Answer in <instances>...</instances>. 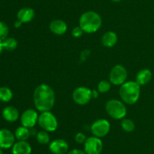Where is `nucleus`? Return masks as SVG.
<instances>
[{"label": "nucleus", "instance_id": "30", "mask_svg": "<svg viewBox=\"0 0 154 154\" xmlns=\"http://www.w3.org/2000/svg\"><path fill=\"white\" fill-rule=\"evenodd\" d=\"M99 92L97 90H92V98H97L99 97Z\"/></svg>", "mask_w": 154, "mask_h": 154}, {"label": "nucleus", "instance_id": "27", "mask_svg": "<svg viewBox=\"0 0 154 154\" xmlns=\"http://www.w3.org/2000/svg\"><path fill=\"white\" fill-rule=\"evenodd\" d=\"M84 33V32L83 31V30L81 28V27H80V26L74 27L73 30H72V36H73L75 38L81 37V36H82L83 33Z\"/></svg>", "mask_w": 154, "mask_h": 154}, {"label": "nucleus", "instance_id": "3", "mask_svg": "<svg viewBox=\"0 0 154 154\" xmlns=\"http://www.w3.org/2000/svg\"><path fill=\"white\" fill-rule=\"evenodd\" d=\"M120 97L125 104H135L138 101L141 95V86L135 81H128L120 85L119 91Z\"/></svg>", "mask_w": 154, "mask_h": 154}, {"label": "nucleus", "instance_id": "5", "mask_svg": "<svg viewBox=\"0 0 154 154\" xmlns=\"http://www.w3.org/2000/svg\"><path fill=\"white\" fill-rule=\"evenodd\" d=\"M38 123L41 128L48 132L55 131L58 128V121L51 111L42 112L38 116Z\"/></svg>", "mask_w": 154, "mask_h": 154}, {"label": "nucleus", "instance_id": "1", "mask_svg": "<svg viewBox=\"0 0 154 154\" xmlns=\"http://www.w3.org/2000/svg\"><path fill=\"white\" fill-rule=\"evenodd\" d=\"M33 101L35 108L40 112L51 111L55 104V93L47 84H40L35 89Z\"/></svg>", "mask_w": 154, "mask_h": 154}, {"label": "nucleus", "instance_id": "6", "mask_svg": "<svg viewBox=\"0 0 154 154\" xmlns=\"http://www.w3.org/2000/svg\"><path fill=\"white\" fill-rule=\"evenodd\" d=\"M128 73L126 68L120 64H117L111 69L109 75L110 82L115 85H122L126 82Z\"/></svg>", "mask_w": 154, "mask_h": 154}, {"label": "nucleus", "instance_id": "12", "mask_svg": "<svg viewBox=\"0 0 154 154\" xmlns=\"http://www.w3.org/2000/svg\"><path fill=\"white\" fill-rule=\"evenodd\" d=\"M49 149L53 154H66L69 150V144L63 139H57L50 143Z\"/></svg>", "mask_w": 154, "mask_h": 154}, {"label": "nucleus", "instance_id": "23", "mask_svg": "<svg viewBox=\"0 0 154 154\" xmlns=\"http://www.w3.org/2000/svg\"><path fill=\"white\" fill-rule=\"evenodd\" d=\"M36 139L38 142L41 144H48L50 142V136L48 131L42 130V131H38L36 134Z\"/></svg>", "mask_w": 154, "mask_h": 154}, {"label": "nucleus", "instance_id": "2", "mask_svg": "<svg viewBox=\"0 0 154 154\" xmlns=\"http://www.w3.org/2000/svg\"><path fill=\"white\" fill-rule=\"evenodd\" d=\"M102 18L94 11H87L80 17L79 26L84 33H96L102 27Z\"/></svg>", "mask_w": 154, "mask_h": 154}, {"label": "nucleus", "instance_id": "28", "mask_svg": "<svg viewBox=\"0 0 154 154\" xmlns=\"http://www.w3.org/2000/svg\"><path fill=\"white\" fill-rule=\"evenodd\" d=\"M67 154H87L85 152V151L81 150L79 149H74L72 150L69 151Z\"/></svg>", "mask_w": 154, "mask_h": 154}, {"label": "nucleus", "instance_id": "25", "mask_svg": "<svg viewBox=\"0 0 154 154\" xmlns=\"http://www.w3.org/2000/svg\"><path fill=\"white\" fill-rule=\"evenodd\" d=\"M9 33L8 26L3 21H0V39L3 40L7 38Z\"/></svg>", "mask_w": 154, "mask_h": 154}, {"label": "nucleus", "instance_id": "21", "mask_svg": "<svg viewBox=\"0 0 154 154\" xmlns=\"http://www.w3.org/2000/svg\"><path fill=\"white\" fill-rule=\"evenodd\" d=\"M13 98V92L8 87H0V101L9 102Z\"/></svg>", "mask_w": 154, "mask_h": 154}, {"label": "nucleus", "instance_id": "17", "mask_svg": "<svg viewBox=\"0 0 154 154\" xmlns=\"http://www.w3.org/2000/svg\"><path fill=\"white\" fill-rule=\"evenodd\" d=\"M118 41L117 33L113 31H108L102 37V42L104 46L107 48H112L117 44Z\"/></svg>", "mask_w": 154, "mask_h": 154}, {"label": "nucleus", "instance_id": "14", "mask_svg": "<svg viewBox=\"0 0 154 154\" xmlns=\"http://www.w3.org/2000/svg\"><path fill=\"white\" fill-rule=\"evenodd\" d=\"M67 24L63 20L56 19L54 20L50 24V30L53 33L58 36L63 35L67 31Z\"/></svg>", "mask_w": 154, "mask_h": 154}, {"label": "nucleus", "instance_id": "22", "mask_svg": "<svg viewBox=\"0 0 154 154\" xmlns=\"http://www.w3.org/2000/svg\"><path fill=\"white\" fill-rule=\"evenodd\" d=\"M121 127L126 132H132L135 130V125L132 119H123L121 122Z\"/></svg>", "mask_w": 154, "mask_h": 154}, {"label": "nucleus", "instance_id": "31", "mask_svg": "<svg viewBox=\"0 0 154 154\" xmlns=\"http://www.w3.org/2000/svg\"><path fill=\"white\" fill-rule=\"evenodd\" d=\"M22 24H23V23L21 22V21H20L19 20H18V21H17L16 22L14 23V27H16V28H19V27H21Z\"/></svg>", "mask_w": 154, "mask_h": 154}, {"label": "nucleus", "instance_id": "33", "mask_svg": "<svg viewBox=\"0 0 154 154\" xmlns=\"http://www.w3.org/2000/svg\"><path fill=\"white\" fill-rule=\"evenodd\" d=\"M113 2H118L121 1V0H112Z\"/></svg>", "mask_w": 154, "mask_h": 154}, {"label": "nucleus", "instance_id": "10", "mask_svg": "<svg viewBox=\"0 0 154 154\" xmlns=\"http://www.w3.org/2000/svg\"><path fill=\"white\" fill-rule=\"evenodd\" d=\"M38 115L37 112L32 109L26 110L20 116V122L23 126L28 128H32L38 122Z\"/></svg>", "mask_w": 154, "mask_h": 154}, {"label": "nucleus", "instance_id": "8", "mask_svg": "<svg viewBox=\"0 0 154 154\" xmlns=\"http://www.w3.org/2000/svg\"><path fill=\"white\" fill-rule=\"evenodd\" d=\"M92 134L97 137H103L109 133L111 125L108 120L105 119H99L95 121L90 128Z\"/></svg>", "mask_w": 154, "mask_h": 154}, {"label": "nucleus", "instance_id": "16", "mask_svg": "<svg viewBox=\"0 0 154 154\" xmlns=\"http://www.w3.org/2000/svg\"><path fill=\"white\" fill-rule=\"evenodd\" d=\"M17 19L23 24L29 23L32 21L35 18V11L31 8H23L17 12Z\"/></svg>", "mask_w": 154, "mask_h": 154}, {"label": "nucleus", "instance_id": "32", "mask_svg": "<svg viewBox=\"0 0 154 154\" xmlns=\"http://www.w3.org/2000/svg\"><path fill=\"white\" fill-rule=\"evenodd\" d=\"M3 50V46H2V41L0 39V54H1L2 51Z\"/></svg>", "mask_w": 154, "mask_h": 154}, {"label": "nucleus", "instance_id": "11", "mask_svg": "<svg viewBox=\"0 0 154 154\" xmlns=\"http://www.w3.org/2000/svg\"><path fill=\"white\" fill-rule=\"evenodd\" d=\"M14 134L7 129L2 128L0 129V148L1 149H8L12 147L15 143Z\"/></svg>", "mask_w": 154, "mask_h": 154}, {"label": "nucleus", "instance_id": "13", "mask_svg": "<svg viewBox=\"0 0 154 154\" xmlns=\"http://www.w3.org/2000/svg\"><path fill=\"white\" fill-rule=\"evenodd\" d=\"M32 146L26 140H18L12 146V154H31Z\"/></svg>", "mask_w": 154, "mask_h": 154}, {"label": "nucleus", "instance_id": "15", "mask_svg": "<svg viewBox=\"0 0 154 154\" xmlns=\"http://www.w3.org/2000/svg\"><path fill=\"white\" fill-rule=\"evenodd\" d=\"M19 111L13 106H8L2 110V116L5 120L9 122H16L19 118Z\"/></svg>", "mask_w": 154, "mask_h": 154}, {"label": "nucleus", "instance_id": "18", "mask_svg": "<svg viewBox=\"0 0 154 154\" xmlns=\"http://www.w3.org/2000/svg\"><path fill=\"white\" fill-rule=\"evenodd\" d=\"M153 74L149 69H142L138 72L136 75V82L140 86L147 85L151 80Z\"/></svg>", "mask_w": 154, "mask_h": 154}, {"label": "nucleus", "instance_id": "26", "mask_svg": "<svg viewBox=\"0 0 154 154\" xmlns=\"http://www.w3.org/2000/svg\"><path fill=\"white\" fill-rule=\"evenodd\" d=\"M75 141L78 143H85L86 140H87V137H86V135L82 132H78L77 133L76 135H75Z\"/></svg>", "mask_w": 154, "mask_h": 154}, {"label": "nucleus", "instance_id": "20", "mask_svg": "<svg viewBox=\"0 0 154 154\" xmlns=\"http://www.w3.org/2000/svg\"><path fill=\"white\" fill-rule=\"evenodd\" d=\"M2 41L3 49L7 50V51H14L17 47V41L16 39L13 37H7Z\"/></svg>", "mask_w": 154, "mask_h": 154}, {"label": "nucleus", "instance_id": "9", "mask_svg": "<svg viewBox=\"0 0 154 154\" xmlns=\"http://www.w3.org/2000/svg\"><path fill=\"white\" fill-rule=\"evenodd\" d=\"M103 149V143L99 137L93 136L87 138L84 143V151L87 154H100Z\"/></svg>", "mask_w": 154, "mask_h": 154}, {"label": "nucleus", "instance_id": "19", "mask_svg": "<svg viewBox=\"0 0 154 154\" xmlns=\"http://www.w3.org/2000/svg\"><path fill=\"white\" fill-rule=\"evenodd\" d=\"M14 135L16 139L18 140H26L29 137L30 129L24 126H20L16 129L14 132Z\"/></svg>", "mask_w": 154, "mask_h": 154}, {"label": "nucleus", "instance_id": "34", "mask_svg": "<svg viewBox=\"0 0 154 154\" xmlns=\"http://www.w3.org/2000/svg\"><path fill=\"white\" fill-rule=\"evenodd\" d=\"M0 154H3V152H2V150L1 148H0Z\"/></svg>", "mask_w": 154, "mask_h": 154}, {"label": "nucleus", "instance_id": "29", "mask_svg": "<svg viewBox=\"0 0 154 154\" xmlns=\"http://www.w3.org/2000/svg\"><path fill=\"white\" fill-rule=\"evenodd\" d=\"M90 54V51H89V50H84V51H83L81 54V60H82V61L83 60H85L86 59H87V56H88Z\"/></svg>", "mask_w": 154, "mask_h": 154}, {"label": "nucleus", "instance_id": "4", "mask_svg": "<svg viewBox=\"0 0 154 154\" xmlns=\"http://www.w3.org/2000/svg\"><path fill=\"white\" fill-rule=\"evenodd\" d=\"M105 110L108 114L114 119H124L127 113L124 102L117 99L109 100L106 103Z\"/></svg>", "mask_w": 154, "mask_h": 154}, {"label": "nucleus", "instance_id": "7", "mask_svg": "<svg viewBox=\"0 0 154 154\" xmlns=\"http://www.w3.org/2000/svg\"><path fill=\"white\" fill-rule=\"evenodd\" d=\"M72 98L76 104L85 105L92 99V90L87 87L81 86L75 89L72 94Z\"/></svg>", "mask_w": 154, "mask_h": 154}, {"label": "nucleus", "instance_id": "24", "mask_svg": "<svg viewBox=\"0 0 154 154\" xmlns=\"http://www.w3.org/2000/svg\"><path fill=\"white\" fill-rule=\"evenodd\" d=\"M111 89V82L107 80H102L98 84V91L100 93H106Z\"/></svg>", "mask_w": 154, "mask_h": 154}]
</instances>
